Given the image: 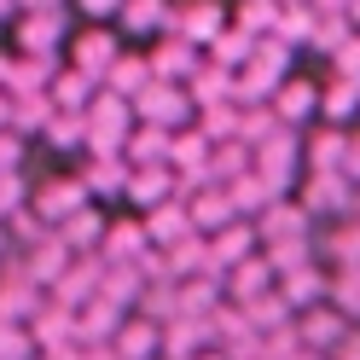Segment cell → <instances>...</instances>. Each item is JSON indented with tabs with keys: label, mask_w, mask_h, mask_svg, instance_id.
Instances as JSON below:
<instances>
[{
	"label": "cell",
	"mask_w": 360,
	"mask_h": 360,
	"mask_svg": "<svg viewBox=\"0 0 360 360\" xmlns=\"http://www.w3.org/2000/svg\"><path fill=\"white\" fill-rule=\"evenodd\" d=\"M134 122L140 128H163V134H180V128H192L198 122V105L186 87H174V82H151L140 99H134Z\"/></svg>",
	"instance_id": "obj_1"
},
{
	"label": "cell",
	"mask_w": 360,
	"mask_h": 360,
	"mask_svg": "<svg viewBox=\"0 0 360 360\" xmlns=\"http://www.w3.org/2000/svg\"><path fill=\"white\" fill-rule=\"evenodd\" d=\"M354 180L349 174H302V186H297V204L308 215H326V221H349L354 215Z\"/></svg>",
	"instance_id": "obj_2"
},
{
	"label": "cell",
	"mask_w": 360,
	"mask_h": 360,
	"mask_svg": "<svg viewBox=\"0 0 360 360\" xmlns=\"http://www.w3.org/2000/svg\"><path fill=\"white\" fill-rule=\"evenodd\" d=\"M117 58H122V47H117V30H110V24H87V30L70 35V70L94 76L99 87H105V76H110Z\"/></svg>",
	"instance_id": "obj_3"
},
{
	"label": "cell",
	"mask_w": 360,
	"mask_h": 360,
	"mask_svg": "<svg viewBox=\"0 0 360 360\" xmlns=\"http://www.w3.org/2000/svg\"><path fill=\"white\" fill-rule=\"evenodd\" d=\"M87 204H94V198H87L82 174H53L47 186H35V192H30V210H35L41 221H47L53 233H58V227H64V221H70L76 210H87Z\"/></svg>",
	"instance_id": "obj_4"
},
{
	"label": "cell",
	"mask_w": 360,
	"mask_h": 360,
	"mask_svg": "<svg viewBox=\"0 0 360 360\" xmlns=\"http://www.w3.org/2000/svg\"><path fill=\"white\" fill-rule=\"evenodd\" d=\"M47 308V290H41L18 262H0V320H18V326H30L35 314Z\"/></svg>",
	"instance_id": "obj_5"
},
{
	"label": "cell",
	"mask_w": 360,
	"mask_h": 360,
	"mask_svg": "<svg viewBox=\"0 0 360 360\" xmlns=\"http://www.w3.org/2000/svg\"><path fill=\"white\" fill-rule=\"evenodd\" d=\"M256 238H262V250L267 244H290V238H314V215L297 198H279V204H267L256 215Z\"/></svg>",
	"instance_id": "obj_6"
},
{
	"label": "cell",
	"mask_w": 360,
	"mask_h": 360,
	"mask_svg": "<svg viewBox=\"0 0 360 360\" xmlns=\"http://www.w3.org/2000/svg\"><path fill=\"white\" fill-rule=\"evenodd\" d=\"M198 70H204V47H192L186 35H163V41H157V53H151V76L157 82L186 87Z\"/></svg>",
	"instance_id": "obj_7"
},
{
	"label": "cell",
	"mask_w": 360,
	"mask_h": 360,
	"mask_svg": "<svg viewBox=\"0 0 360 360\" xmlns=\"http://www.w3.org/2000/svg\"><path fill=\"white\" fill-rule=\"evenodd\" d=\"M227 24H233V12L221 0H186V6H174V35H186L192 47H210Z\"/></svg>",
	"instance_id": "obj_8"
},
{
	"label": "cell",
	"mask_w": 360,
	"mask_h": 360,
	"mask_svg": "<svg viewBox=\"0 0 360 360\" xmlns=\"http://www.w3.org/2000/svg\"><path fill=\"white\" fill-rule=\"evenodd\" d=\"M354 117H360V76H354V70H331V76L320 82V122L349 128Z\"/></svg>",
	"instance_id": "obj_9"
},
{
	"label": "cell",
	"mask_w": 360,
	"mask_h": 360,
	"mask_svg": "<svg viewBox=\"0 0 360 360\" xmlns=\"http://www.w3.org/2000/svg\"><path fill=\"white\" fill-rule=\"evenodd\" d=\"M274 117L285 122V128H308L314 117H320V82H308V76H290L279 94H274Z\"/></svg>",
	"instance_id": "obj_10"
},
{
	"label": "cell",
	"mask_w": 360,
	"mask_h": 360,
	"mask_svg": "<svg viewBox=\"0 0 360 360\" xmlns=\"http://www.w3.org/2000/svg\"><path fill=\"white\" fill-rule=\"evenodd\" d=\"M105 233H110V215H105L99 204L76 210V215L58 227V238H64V250H70V256H99V250H105Z\"/></svg>",
	"instance_id": "obj_11"
},
{
	"label": "cell",
	"mask_w": 360,
	"mask_h": 360,
	"mask_svg": "<svg viewBox=\"0 0 360 360\" xmlns=\"http://www.w3.org/2000/svg\"><path fill=\"white\" fill-rule=\"evenodd\" d=\"M297 337H302V349H314V354H331V349L349 337V320H343V314H337L331 302H320V308L297 314Z\"/></svg>",
	"instance_id": "obj_12"
},
{
	"label": "cell",
	"mask_w": 360,
	"mask_h": 360,
	"mask_svg": "<svg viewBox=\"0 0 360 360\" xmlns=\"http://www.w3.org/2000/svg\"><path fill=\"white\" fill-rule=\"evenodd\" d=\"M82 174V186H87V198H122L128 192V180H134V163L128 157H87V163L76 169Z\"/></svg>",
	"instance_id": "obj_13"
},
{
	"label": "cell",
	"mask_w": 360,
	"mask_h": 360,
	"mask_svg": "<svg viewBox=\"0 0 360 360\" xmlns=\"http://www.w3.org/2000/svg\"><path fill=\"white\" fill-rule=\"evenodd\" d=\"M210 256L221 274H233V267H244L250 256H262V238H256V221H233V227H221L210 238Z\"/></svg>",
	"instance_id": "obj_14"
},
{
	"label": "cell",
	"mask_w": 360,
	"mask_h": 360,
	"mask_svg": "<svg viewBox=\"0 0 360 360\" xmlns=\"http://www.w3.org/2000/svg\"><path fill=\"white\" fill-rule=\"evenodd\" d=\"M64 41V12H24L18 18V53L24 58H53Z\"/></svg>",
	"instance_id": "obj_15"
},
{
	"label": "cell",
	"mask_w": 360,
	"mask_h": 360,
	"mask_svg": "<svg viewBox=\"0 0 360 360\" xmlns=\"http://www.w3.org/2000/svg\"><path fill=\"white\" fill-rule=\"evenodd\" d=\"M140 221H146V238L157 244V250H169V244H180V238H192V233H198V227H192V210H186V198H169V204L146 210Z\"/></svg>",
	"instance_id": "obj_16"
},
{
	"label": "cell",
	"mask_w": 360,
	"mask_h": 360,
	"mask_svg": "<svg viewBox=\"0 0 360 360\" xmlns=\"http://www.w3.org/2000/svg\"><path fill=\"white\" fill-rule=\"evenodd\" d=\"M70 262H76V256L64 250V238H58V233H47L41 244H30V250H24V262H18V267H24V274H30L41 290H53V285L64 279V267H70Z\"/></svg>",
	"instance_id": "obj_17"
},
{
	"label": "cell",
	"mask_w": 360,
	"mask_h": 360,
	"mask_svg": "<svg viewBox=\"0 0 360 360\" xmlns=\"http://www.w3.org/2000/svg\"><path fill=\"white\" fill-rule=\"evenodd\" d=\"M157 250V244L146 238V221L140 215H128V221H110V233H105V262H128V267H140L146 256Z\"/></svg>",
	"instance_id": "obj_18"
},
{
	"label": "cell",
	"mask_w": 360,
	"mask_h": 360,
	"mask_svg": "<svg viewBox=\"0 0 360 360\" xmlns=\"http://www.w3.org/2000/svg\"><path fill=\"white\" fill-rule=\"evenodd\" d=\"M186 210H192V227L204 233V238H215L221 227H233V221H244V215L233 210L227 186H204V192H192V198H186Z\"/></svg>",
	"instance_id": "obj_19"
},
{
	"label": "cell",
	"mask_w": 360,
	"mask_h": 360,
	"mask_svg": "<svg viewBox=\"0 0 360 360\" xmlns=\"http://www.w3.org/2000/svg\"><path fill=\"white\" fill-rule=\"evenodd\" d=\"M117 360H163V326L146 314H128L117 331Z\"/></svg>",
	"instance_id": "obj_20"
},
{
	"label": "cell",
	"mask_w": 360,
	"mask_h": 360,
	"mask_svg": "<svg viewBox=\"0 0 360 360\" xmlns=\"http://www.w3.org/2000/svg\"><path fill=\"white\" fill-rule=\"evenodd\" d=\"M204 349H215V331H210V320H169L163 326V360H198Z\"/></svg>",
	"instance_id": "obj_21"
},
{
	"label": "cell",
	"mask_w": 360,
	"mask_h": 360,
	"mask_svg": "<svg viewBox=\"0 0 360 360\" xmlns=\"http://www.w3.org/2000/svg\"><path fill=\"white\" fill-rule=\"evenodd\" d=\"M117 24L128 35H174V6L169 0H122V12H117Z\"/></svg>",
	"instance_id": "obj_22"
},
{
	"label": "cell",
	"mask_w": 360,
	"mask_h": 360,
	"mask_svg": "<svg viewBox=\"0 0 360 360\" xmlns=\"http://www.w3.org/2000/svg\"><path fill=\"white\" fill-rule=\"evenodd\" d=\"M326 290H331V274H326L320 262H308V267H297V274H285V279H279V297L297 308V314L320 308V302H326Z\"/></svg>",
	"instance_id": "obj_23"
},
{
	"label": "cell",
	"mask_w": 360,
	"mask_h": 360,
	"mask_svg": "<svg viewBox=\"0 0 360 360\" xmlns=\"http://www.w3.org/2000/svg\"><path fill=\"white\" fill-rule=\"evenodd\" d=\"M267 290H279V279H274V267H267V256H250L244 267H233V274H227V302H238V308L262 302Z\"/></svg>",
	"instance_id": "obj_24"
},
{
	"label": "cell",
	"mask_w": 360,
	"mask_h": 360,
	"mask_svg": "<svg viewBox=\"0 0 360 360\" xmlns=\"http://www.w3.org/2000/svg\"><path fill=\"white\" fill-rule=\"evenodd\" d=\"M122 198H128V204L140 210V215H146V210H157V204H169V198H180L174 169H169V163H163V169H134V180H128V192H122Z\"/></svg>",
	"instance_id": "obj_25"
},
{
	"label": "cell",
	"mask_w": 360,
	"mask_h": 360,
	"mask_svg": "<svg viewBox=\"0 0 360 360\" xmlns=\"http://www.w3.org/2000/svg\"><path fill=\"white\" fill-rule=\"evenodd\" d=\"M186 94H192L198 110H210V105H233V99H238V70H221V64L204 58V70L186 82Z\"/></svg>",
	"instance_id": "obj_26"
},
{
	"label": "cell",
	"mask_w": 360,
	"mask_h": 360,
	"mask_svg": "<svg viewBox=\"0 0 360 360\" xmlns=\"http://www.w3.org/2000/svg\"><path fill=\"white\" fill-rule=\"evenodd\" d=\"M227 198H233V210H238L244 221H256V215H262L267 204H279V192L267 186V174H262V169H250V174H238L233 186H227Z\"/></svg>",
	"instance_id": "obj_27"
},
{
	"label": "cell",
	"mask_w": 360,
	"mask_h": 360,
	"mask_svg": "<svg viewBox=\"0 0 360 360\" xmlns=\"http://www.w3.org/2000/svg\"><path fill=\"white\" fill-rule=\"evenodd\" d=\"M30 337H35V349H58V343H82L76 337V314L70 308H41L35 320H30Z\"/></svg>",
	"instance_id": "obj_28"
},
{
	"label": "cell",
	"mask_w": 360,
	"mask_h": 360,
	"mask_svg": "<svg viewBox=\"0 0 360 360\" xmlns=\"http://www.w3.org/2000/svg\"><path fill=\"white\" fill-rule=\"evenodd\" d=\"M151 82H157L151 76V58H140V53H122L117 64H110V76H105V87H110V94H122V99H140Z\"/></svg>",
	"instance_id": "obj_29"
},
{
	"label": "cell",
	"mask_w": 360,
	"mask_h": 360,
	"mask_svg": "<svg viewBox=\"0 0 360 360\" xmlns=\"http://www.w3.org/2000/svg\"><path fill=\"white\" fill-rule=\"evenodd\" d=\"M47 99H53L58 110H87V105L99 99V82H94V76H82V70H58L53 87H47Z\"/></svg>",
	"instance_id": "obj_30"
},
{
	"label": "cell",
	"mask_w": 360,
	"mask_h": 360,
	"mask_svg": "<svg viewBox=\"0 0 360 360\" xmlns=\"http://www.w3.org/2000/svg\"><path fill=\"white\" fill-rule=\"evenodd\" d=\"M279 12H285L279 0H238V6H233V30H244L250 41H267L279 30Z\"/></svg>",
	"instance_id": "obj_31"
},
{
	"label": "cell",
	"mask_w": 360,
	"mask_h": 360,
	"mask_svg": "<svg viewBox=\"0 0 360 360\" xmlns=\"http://www.w3.org/2000/svg\"><path fill=\"white\" fill-rule=\"evenodd\" d=\"M250 169H256V151L244 146V140H227V146L210 151V180H215V186H233V180L250 174Z\"/></svg>",
	"instance_id": "obj_32"
},
{
	"label": "cell",
	"mask_w": 360,
	"mask_h": 360,
	"mask_svg": "<svg viewBox=\"0 0 360 360\" xmlns=\"http://www.w3.org/2000/svg\"><path fill=\"white\" fill-rule=\"evenodd\" d=\"M53 58H24V53H18V64H12V82H6V94L12 99H30V94H47V87H53Z\"/></svg>",
	"instance_id": "obj_33"
},
{
	"label": "cell",
	"mask_w": 360,
	"mask_h": 360,
	"mask_svg": "<svg viewBox=\"0 0 360 360\" xmlns=\"http://www.w3.org/2000/svg\"><path fill=\"white\" fill-rule=\"evenodd\" d=\"M169 146H174V134H163V128H134V140H128V163L134 169H163L169 163Z\"/></svg>",
	"instance_id": "obj_34"
},
{
	"label": "cell",
	"mask_w": 360,
	"mask_h": 360,
	"mask_svg": "<svg viewBox=\"0 0 360 360\" xmlns=\"http://www.w3.org/2000/svg\"><path fill=\"white\" fill-rule=\"evenodd\" d=\"M238 117H244V105L233 99V105H210V110H198V134H204L210 146H227V140H238Z\"/></svg>",
	"instance_id": "obj_35"
},
{
	"label": "cell",
	"mask_w": 360,
	"mask_h": 360,
	"mask_svg": "<svg viewBox=\"0 0 360 360\" xmlns=\"http://www.w3.org/2000/svg\"><path fill=\"white\" fill-rule=\"evenodd\" d=\"M58 117V105L47 99V94H30V99H12V134H47V122Z\"/></svg>",
	"instance_id": "obj_36"
},
{
	"label": "cell",
	"mask_w": 360,
	"mask_h": 360,
	"mask_svg": "<svg viewBox=\"0 0 360 360\" xmlns=\"http://www.w3.org/2000/svg\"><path fill=\"white\" fill-rule=\"evenodd\" d=\"M250 53H256V41L244 35V30H233V24L210 41V64H221V70H244V64H250Z\"/></svg>",
	"instance_id": "obj_37"
},
{
	"label": "cell",
	"mask_w": 360,
	"mask_h": 360,
	"mask_svg": "<svg viewBox=\"0 0 360 360\" xmlns=\"http://www.w3.org/2000/svg\"><path fill=\"white\" fill-rule=\"evenodd\" d=\"M314 30H320V6H285L274 35L285 41L290 53H297V47H308V41H314Z\"/></svg>",
	"instance_id": "obj_38"
},
{
	"label": "cell",
	"mask_w": 360,
	"mask_h": 360,
	"mask_svg": "<svg viewBox=\"0 0 360 360\" xmlns=\"http://www.w3.org/2000/svg\"><path fill=\"white\" fill-rule=\"evenodd\" d=\"M244 314H250V326H256L262 337H274V331H285V326H297V308H290L279 290H267V297H262V302H250Z\"/></svg>",
	"instance_id": "obj_39"
},
{
	"label": "cell",
	"mask_w": 360,
	"mask_h": 360,
	"mask_svg": "<svg viewBox=\"0 0 360 360\" xmlns=\"http://www.w3.org/2000/svg\"><path fill=\"white\" fill-rule=\"evenodd\" d=\"M47 146L58 151H87V110H58L47 122Z\"/></svg>",
	"instance_id": "obj_40"
},
{
	"label": "cell",
	"mask_w": 360,
	"mask_h": 360,
	"mask_svg": "<svg viewBox=\"0 0 360 360\" xmlns=\"http://www.w3.org/2000/svg\"><path fill=\"white\" fill-rule=\"evenodd\" d=\"M35 337L30 326H18V320H0V360H35Z\"/></svg>",
	"instance_id": "obj_41"
},
{
	"label": "cell",
	"mask_w": 360,
	"mask_h": 360,
	"mask_svg": "<svg viewBox=\"0 0 360 360\" xmlns=\"http://www.w3.org/2000/svg\"><path fill=\"white\" fill-rule=\"evenodd\" d=\"M30 210V186H24V174H6L0 180V227H6V221H18Z\"/></svg>",
	"instance_id": "obj_42"
},
{
	"label": "cell",
	"mask_w": 360,
	"mask_h": 360,
	"mask_svg": "<svg viewBox=\"0 0 360 360\" xmlns=\"http://www.w3.org/2000/svg\"><path fill=\"white\" fill-rule=\"evenodd\" d=\"M6 174H24V134H0V180Z\"/></svg>",
	"instance_id": "obj_43"
},
{
	"label": "cell",
	"mask_w": 360,
	"mask_h": 360,
	"mask_svg": "<svg viewBox=\"0 0 360 360\" xmlns=\"http://www.w3.org/2000/svg\"><path fill=\"white\" fill-rule=\"evenodd\" d=\"M76 12L87 18V24H105V18L122 12V0H76Z\"/></svg>",
	"instance_id": "obj_44"
},
{
	"label": "cell",
	"mask_w": 360,
	"mask_h": 360,
	"mask_svg": "<svg viewBox=\"0 0 360 360\" xmlns=\"http://www.w3.org/2000/svg\"><path fill=\"white\" fill-rule=\"evenodd\" d=\"M326 360H360V326H349V337H343V343H337Z\"/></svg>",
	"instance_id": "obj_45"
},
{
	"label": "cell",
	"mask_w": 360,
	"mask_h": 360,
	"mask_svg": "<svg viewBox=\"0 0 360 360\" xmlns=\"http://www.w3.org/2000/svg\"><path fill=\"white\" fill-rule=\"evenodd\" d=\"M343 174L360 186V128H349V163H343Z\"/></svg>",
	"instance_id": "obj_46"
},
{
	"label": "cell",
	"mask_w": 360,
	"mask_h": 360,
	"mask_svg": "<svg viewBox=\"0 0 360 360\" xmlns=\"http://www.w3.org/2000/svg\"><path fill=\"white\" fill-rule=\"evenodd\" d=\"M35 360H82V343H58V349H41Z\"/></svg>",
	"instance_id": "obj_47"
},
{
	"label": "cell",
	"mask_w": 360,
	"mask_h": 360,
	"mask_svg": "<svg viewBox=\"0 0 360 360\" xmlns=\"http://www.w3.org/2000/svg\"><path fill=\"white\" fill-rule=\"evenodd\" d=\"M64 0H18V12H58Z\"/></svg>",
	"instance_id": "obj_48"
},
{
	"label": "cell",
	"mask_w": 360,
	"mask_h": 360,
	"mask_svg": "<svg viewBox=\"0 0 360 360\" xmlns=\"http://www.w3.org/2000/svg\"><path fill=\"white\" fill-rule=\"evenodd\" d=\"M12 128V94H0V134Z\"/></svg>",
	"instance_id": "obj_49"
},
{
	"label": "cell",
	"mask_w": 360,
	"mask_h": 360,
	"mask_svg": "<svg viewBox=\"0 0 360 360\" xmlns=\"http://www.w3.org/2000/svg\"><path fill=\"white\" fill-rule=\"evenodd\" d=\"M314 6H320V12H349L354 0H314Z\"/></svg>",
	"instance_id": "obj_50"
},
{
	"label": "cell",
	"mask_w": 360,
	"mask_h": 360,
	"mask_svg": "<svg viewBox=\"0 0 360 360\" xmlns=\"http://www.w3.org/2000/svg\"><path fill=\"white\" fill-rule=\"evenodd\" d=\"M12 64H18V58H6V53H0V94H6V82H12Z\"/></svg>",
	"instance_id": "obj_51"
},
{
	"label": "cell",
	"mask_w": 360,
	"mask_h": 360,
	"mask_svg": "<svg viewBox=\"0 0 360 360\" xmlns=\"http://www.w3.org/2000/svg\"><path fill=\"white\" fill-rule=\"evenodd\" d=\"M198 360H227V354H221V349H204V354H198Z\"/></svg>",
	"instance_id": "obj_52"
},
{
	"label": "cell",
	"mask_w": 360,
	"mask_h": 360,
	"mask_svg": "<svg viewBox=\"0 0 360 360\" xmlns=\"http://www.w3.org/2000/svg\"><path fill=\"white\" fill-rule=\"evenodd\" d=\"M354 215H360V192H354Z\"/></svg>",
	"instance_id": "obj_53"
}]
</instances>
